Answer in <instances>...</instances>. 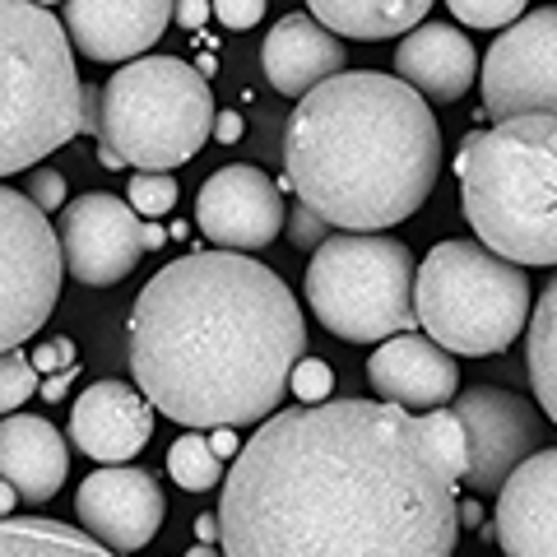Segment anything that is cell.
Segmentation results:
<instances>
[{"mask_svg":"<svg viewBox=\"0 0 557 557\" xmlns=\"http://www.w3.org/2000/svg\"><path fill=\"white\" fill-rule=\"evenodd\" d=\"M38 391H42L38 362H33L28 354H14V348H5V354H0V418L14 413L28 395H38Z\"/></svg>","mask_w":557,"mask_h":557,"instance_id":"cell-27","label":"cell"},{"mask_svg":"<svg viewBox=\"0 0 557 557\" xmlns=\"http://www.w3.org/2000/svg\"><path fill=\"white\" fill-rule=\"evenodd\" d=\"M65 251L47 209L0 186V354L20 348L61 302Z\"/></svg>","mask_w":557,"mask_h":557,"instance_id":"cell-9","label":"cell"},{"mask_svg":"<svg viewBox=\"0 0 557 557\" xmlns=\"http://www.w3.org/2000/svg\"><path fill=\"white\" fill-rule=\"evenodd\" d=\"M14 497H20V487H14V483H5V479H0V516H10V507H14Z\"/></svg>","mask_w":557,"mask_h":557,"instance_id":"cell-41","label":"cell"},{"mask_svg":"<svg viewBox=\"0 0 557 557\" xmlns=\"http://www.w3.org/2000/svg\"><path fill=\"white\" fill-rule=\"evenodd\" d=\"M288 186L344 233H381L418 214L442 172L428 98L381 70H339L298 98L284 135Z\"/></svg>","mask_w":557,"mask_h":557,"instance_id":"cell-3","label":"cell"},{"mask_svg":"<svg viewBox=\"0 0 557 557\" xmlns=\"http://www.w3.org/2000/svg\"><path fill=\"white\" fill-rule=\"evenodd\" d=\"M418 265L405 242L381 233H339L311 251L307 302L317 321L348 344H381L418 325Z\"/></svg>","mask_w":557,"mask_h":557,"instance_id":"cell-8","label":"cell"},{"mask_svg":"<svg viewBox=\"0 0 557 557\" xmlns=\"http://www.w3.org/2000/svg\"><path fill=\"white\" fill-rule=\"evenodd\" d=\"M497 539L507 557H557V446L534 450L502 483Z\"/></svg>","mask_w":557,"mask_h":557,"instance_id":"cell-18","label":"cell"},{"mask_svg":"<svg viewBox=\"0 0 557 557\" xmlns=\"http://www.w3.org/2000/svg\"><path fill=\"white\" fill-rule=\"evenodd\" d=\"M456 483L423 418L391 399L278 409L219 497L223 557H450Z\"/></svg>","mask_w":557,"mask_h":557,"instance_id":"cell-1","label":"cell"},{"mask_svg":"<svg viewBox=\"0 0 557 557\" xmlns=\"http://www.w3.org/2000/svg\"><path fill=\"white\" fill-rule=\"evenodd\" d=\"M307 5L330 33H344V38L358 42H381L423 24L432 0H307Z\"/></svg>","mask_w":557,"mask_h":557,"instance_id":"cell-22","label":"cell"},{"mask_svg":"<svg viewBox=\"0 0 557 557\" xmlns=\"http://www.w3.org/2000/svg\"><path fill=\"white\" fill-rule=\"evenodd\" d=\"M423 432H428L432 450H437V460L446 465V474H450V479H465V469H469V437H465L460 413L446 409V405H442V409H428Z\"/></svg>","mask_w":557,"mask_h":557,"instance_id":"cell-26","label":"cell"},{"mask_svg":"<svg viewBox=\"0 0 557 557\" xmlns=\"http://www.w3.org/2000/svg\"><path fill=\"white\" fill-rule=\"evenodd\" d=\"M219 534H223V530H219V511H214V516H200V520H196V539H200V544H214Z\"/></svg>","mask_w":557,"mask_h":557,"instance_id":"cell-40","label":"cell"},{"mask_svg":"<svg viewBox=\"0 0 557 557\" xmlns=\"http://www.w3.org/2000/svg\"><path fill=\"white\" fill-rule=\"evenodd\" d=\"M530 386L539 391V405L557 428V278L539 293V307L530 311Z\"/></svg>","mask_w":557,"mask_h":557,"instance_id":"cell-24","label":"cell"},{"mask_svg":"<svg viewBox=\"0 0 557 557\" xmlns=\"http://www.w3.org/2000/svg\"><path fill=\"white\" fill-rule=\"evenodd\" d=\"M209 432H214V437H209V446H214L223 460H228V456L237 460V428H209Z\"/></svg>","mask_w":557,"mask_h":557,"instance_id":"cell-38","label":"cell"},{"mask_svg":"<svg viewBox=\"0 0 557 557\" xmlns=\"http://www.w3.org/2000/svg\"><path fill=\"white\" fill-rule=\"evenodd\" d=\"M70 386H75V368H61V376H47V381H42V391H38V395L57 405V399H65Z\"/></svg>","mask_w":557,"mask_h":557,"instance_id":"cell-37","label":"cell"},{"mask_svg":"<svg viewBox=\"0 0 557 557\" xmlns=\"http://www.w3.org/2000/svg\"><path fill=\"white\" fill-rule=\"evenodd\" d=\"M84 131V84L65 24L38 0H0V177Z\"/></svg>","mask_w":557,"mask_h":557,"instance_id":"cell-5","label":"cell"},{"mask_svg":"<svg viewBox=\"0 0 557 557\" xmlns=\"http://www.w3.org/2000/svg\"><path fill=\"white\" fill-rule=\"evenodd\" d=\"M24 196H28L33 205H42L47 214H51V209H65V177H61L57 168H33Z\"/></svg>","mask_w":557,"mask_h":557,"instance_id":"cell-32","label":"cell"},{"mask_svg":"<svg viewBox=\"0 0 557 557\" xmlns=\"http://www.w3.org/2000/svg\"><path fill=\"white\" fill-rule=\"evenodd\" d=\"M307 358L298 298L247 251H190L139 288L135 386L182 428L265 423Z\"/></svg>","mask_w":557,"mask_h":557,"instance_id":"cell-2","label":"cell"},{"mask_svg":"<svg viewBox=\"0 0 557 557\" xmlns=\"http://www.w3.org/2000/svg\"><path fill=\"white\" fill-rule=\"evenodd\" d=\"M399 79L413 84L432 102H456L469 94L479 70V51L469 47V38L456 24H418L409 28V38L395 51Z\"/></svg>","mask_w":557,"mask_h":557,"instance_id":"cell-20","label":"cell"},{"mask_svg":"<svg viewBox=\"0 0 557 557\" xmlns=\"http://www.w3.org/2000/svg\"><path fill=\"white\" fill-rule=\"evenodd\" d=\"M61 251L65 270L89 288L121 284L145 256V223L135 205L112 190H89L61 209Z\"/></svg>","mask_w":557,"mask_h":557,"instance_id":"cell-12","label":"cell"},{"mask_svg":"<svg viewBox=\"0 0 557 557\" xmlns=\"http://www.w3.org/2000/svg\"><path fill=\"white\" fill-rule=\"evenodd\" d=\"M172 0H65V33L89 61H131L163 38Z\"/></svg>","mask_w":557,"mask_h":557,"instance_id":"cell-17","label":"cell"},{"mask_svg":"<svg viewBox=\"0 0 557 557\" xmlns=\"http://www.w3.org/2000/svg\"><path fill=\"white\" fill-rule=\"evenodd\" d=\"M288 391L298 395L302 405H321V399H330V391H335V376H330V368L321 358H302L298 368H293Z\"/></svg>","mask_w":557,"mask_h":557,"instance_id":"cell-30","label":"cell"},{"mask_svg":"<svg viewBox=\"0 0 557 557\" xmlns=\"http://www.w3.org/2000/svg\"><path fill=\"white\" fill-rule=\"evenodd\" d=\"M209 14H214V0H172V20L182 28H205Z\"/></svg>","mask_w":557,"mask_h":557,"instance_id":"cell-35","label":"cell"},{"mask_svg":"<svg viewBox=\"0 0 557 557\" xmlns=\"http://www.w3.org/2000/svg\"><path fill=\"white\" fill-rule=\"evenodd\" d=\"M38 5H57V0H38Z\"/></svg>","mask_w":557,"mask_h":557,"instance_id":"cell-45","label":"cell"},{"mask_svg":"<svg viewBox=\"0 0 557 557\" xmlns=\"http://www.w3.org/2000/svg\"><path fill=\"white\" fill-rule=\"evenodd\" d=\"M98 163H102V168H112V172H116V168H126V159H121L116 149H108V145H98Z\"/></svg>","mask_w":557,"mask_h":557,"instance_id":"cell-43","label":"cell"},{"mask_svg":"<svg viewBox=\"0 0 557 557\" xmlns=\"http://www.w3.org/2000/svg\"><path fill=\"white\" fill-rule=\"evenodd\" d=\"M33 362H38V372L75 368V344H70V339H51V344H42L38 354H33Z\"/></svg>","mask_w":557,"mask_h":557,"instance_id":"cell-34","label":"cell"},{"mask_svg":"<svg viewBox=\"0 0 557 557\" xmlns=\"http://www.w3.org/2000/svg\"><path fill=\"white\" fill-rule=\"evenodd\" d=\"M0 557H121L89 530L47 516H0Z\"/></svg>","mask_w":557,"mask_h":557,"instance_id":"cell-23","label":"cell"},{"mask_svg":"<svg viewBox=\"0 0 557 557\" xmlns=\"http://www.w3.org/2000/svg\"><path fill=\"white\" fill-rule=\"evenodd\" d=\"M284 228H288V242H293V247H302V251H317L321 242L330 237V233H325L330 223H325L311 205H302V200L288 209V223H284Z\"/></svg>","mask_w":557,"mask_h":557,"instance_id":"cell-31","label":"cell"},{"mask_svg":"<svg viewBox=\"0 0 557 557\" xmlns=\"http://www.w3.org/2000/svg\"><path fill=\"white\" fill-rule=\"evenodd\" d=\"M186 557H219V553H214V548H209V544H200V548H190Z\"/></svg>","mask_w":557,"mask_h":557,"instance_id":"cell-44","label":"cell"},{"mask_svg":"<svg viewBox=\"0 0 557 557\" xmlns=\"http://www.w3.org/2000/svg\"><path fill=\"white\" fill-rule=\"evenodd\" d=\"M214 20L223 28L247 33V28H256L260 20H265V0H214Z\"/></svg>","mask_w":557,"mask_h":557,"instance_id":"cell-33","label":"cell"},{"mask_svg":"<svg viewBox=\"0 0 557 557\" xmlns=\"http://www.w3.org/2000/svg\"><path fill=\"white\" fill-rule=\"evenodd\" d=\"M214 116L209 75L177 57H139L98 89V145L116 149L126 168L168 172L205 149Z\"/></svg>","mask_w":557,"mask_h":557,"instance_id":"cell-6","label":"cell"},{"mask_svg":"<svg viewBox=\"0 0 557 557\" xmlns=\"http://www.w3.org/2000/svg\"><path fill=\"white\" fill-rule=\"evenodd\" d=\"M75 511L84 530L98 534L102 544L126 557L153 544L168 507H163V487L153 474H145L135 465H102L79 483Z\"/></svg>","mask_w":557,"mask_h":557,"instance_id":"cell-14","label":"cell"},{"mask_svg":"<svg viewBox=\"0 0 557 557\" xmlns=\"http://www.w3.org/2000/svg\"><path fill=\"white\" fill-rule=\"evenodd\" d=\"M242 131H247L242 126V112H219L214 116V139H223V145H237Z\"/></svg>","mask_w":557,"mask_h":557,"instance_id":"cell-36","label":"cell"},{"mask_svg":"<svg viewBox=\"0 0 557 557\" xmlns=\"http://www.w3.org/2000/svg\"><path fill=\"white\" fill-rule=\"evenodd\" d=\"M84 131L98 135V89H84Z\"/></svg>","mask_w":557,"mask_h":557,"instance_id":"cell-39","label":"cell"},{"mask_svg":"<svg viewBox=\"0 0 557 557\" xmlns=\"http://www.w3.org/2000/svg\"><path fill=\"white\" fill-rule=\"evenodd\" d=\"M450 409L460 413L469 437V469L460 483L469 493H502V483L516 474V465L539 450V432H544L539 428V409L530 399L497 386L460 391Z\"/></svg>","mask_w":557,"mask_h":557,"instance_id":"cell-11","label":"cell"},{"mask_svg":"<svg viewBox=\"0 0 557 557\" xmlns=\"http://www.w3.org/2000/svg\"><path fill=\"white\" fill-rule=\"evenodd\" d=\"M260 65L278 94L302 98L344 70V42L317 14H284L260 47Z\"/></svg>","mask_w":557,"mask_h":557,"instance_id":"cell-19","label":"cell"},{"mask_svg":"<svg viewBox=\"0 0 557 557\" xmlns=\"http://www.w3.org/2000/svg\"><path fill=\"white\" fill-rule=\"evenodd\" d=\"M196 223L205 242L223 251H260L288 223L278 186L251 163H228L200 186Z\"/></svg>","mask_w":557,"mask_h":557,"instance_id":"cell-13","label":"cell"},{"mask_svg":"<svg viewBox=\"0 0 557 557\" xmlns=\"http://www.w3.org/2000/svg\"><path fill=\"white\" fill-rule=\"evenodd\" d=\"M368 381L381 399L399 409H442L460 395V368L456 354H446L428 335H391L368 358Z\"/></svg>","mask_w":557,"mask_h":557,"instance_id":"cell-16","label":"cell"},{"mask_svg":"<svg viewBox=\"0 0 557 557\" xmlns=\"http://www.w3.org/2000/svg\"><path fill=\"white\" fill-rule=\"evenodd\" d=\"M126 200L135 205L139 219H163V214H172V205H177V182H172L168 172H135Z\"/></svg>","mask_w":557,"mask_h":557,"instance_id":"cell-28","label":"cell"},{"mask_svg":"<svg viewBox=\"0 0 557 557\" xmlns=\"http://www.w3.org/2000/svg\"><path fill=\"white\" fill-rule=\"evenodd\" d=\"M163 242H168V233L159 228V223H145V247H149V251H159Z\"/></svg>","mask_w":557,"mask_h":557,"instance_id":"cell-42","label":"cell"},{"mask_svg":"<svg viewBox=\"0 0 557 557\" xmlns=\"http://www.w3.org/2000/svg\"><path fill=\"white\" fill-rule=\"evenodd\" d=\"M168 474L186 493H209L219 479H223V456L209 446L205 432H186V437L172 442L168 450Z\"/></svg>","mask_w":557,"mask_h":557,"instance_id":"cell-25","label":"cell"},{"mask_svg":"<svg viewBox=\"0 0 557 557\" xmlns=\"http://www.w3.org/2000/svg\"><path fill=\"white\" fill-rule=\"evenodd\" d=\"M70 437L98 465H126L153 437V399L126 381H94L70 409Z\"/></svg>","mask_w":557,"mask_h":557,"instance_id":"cell-15","label":"cell"},{"mask_svg":"<svg viewBox=\"0 0 557 557\" xmlns=\"http://www.w3.org/2000/svg\"><path fill=\"white\" fill-rule=\"evenodd\" d=\"M483 108L497 121L534 112L557 116V5L502 28L483 61Z\"/></svg>","mask_w":557,"mask_h":557,"instance_id":"cell-10","label":"cell"},{"mask_svg":"<svg viewBox=\"0 0 557 557\" xmlns=\"http://www.w3.org/2000/svg\"><path fill=\"white\" fill-rule=\"evenodd\" d=\"M446 5L469 28H507L525 14V0H446Z\"/></svg>","mask_w":557,"mask_h":557,"instance_id":"cell-29","label":"cell"},{"mask_svg":"<svg viewBox=\"0 0 557 557\" xmlns=\"http://www.w3.org/2000/svg\"><path fill=\"white\" fill-rule=\"evenodd\" d=\"M460 205L483 247L516 265H557V116H507L456 153Z\"/></svg>","mask_w":557,"mask_h":557,"instance_id":"cell-4","label":"cell"},{"mask_svg":"<svg viewBox=\"0 0 557 557\" xmlns=\"http://www.w3.org/2000/svg\"><path fill=\"white\" fill-rule=\"evenodd\" d=\"M413 307L446 354L493 358L530 325V278L483 242H442L418 265Z\"/></svg>","mask_w":557,"mask_h":557,"instance_id":"cell-7","label":"cell"},{"mask_svg":"<svg viewBox=\"0 0 557 557\" xmlns=\"http://www.w3.org/2000/svg\"><path fill=\"white\" fill-rule=\"evenodd\" d=\"M70 474L61 432L38 413L0 418V479L20 487L24 502H51Z\"/></svg>","mask_w":557,"mask_h":557,"instance_id":"cell-21","label":"cell"}]
</instances>
